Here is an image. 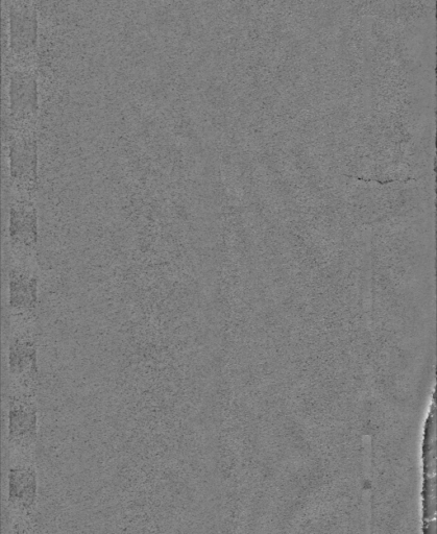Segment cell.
<instances>
[{"instance_id":"7a4b0ae2","label":"cell","mask_w":437,"mask_h":534,"mask_svg":"<svg viewBox=\"0 0 437 534\" xmlns=\"http://www.w3.org/2000/svg\"><path fill=\"white\" fill-rule=\"evenodd\" d=\"M26 400L12 403L10 409V434L16 439H29L36 427L35 408Z\"/></svg>"},{"instance_id":"6da1fadb","label":"cell","mask_w":437,"mask_h":534,"mask_svg":"<svg viewBox=\"0 0 437 534\" xmlns=\"http://www.w3.org/2000/svg\"><path fill=\"white\" fill-rule=\"evenodd\" d=\"M16 272V271H15ZM37 283L30 274L13 273L10 281V299L12 307L27 310L35 307L37 300Z\"/></svg>"},{"instance_id":"3957f363","label":"cell","mask_w":437,"mask_h":534,"mask_svg":"<svg viewBox=\"0 0 437 534\" xmlns=\"http://www.w3.org/2000/svg\"><path fill=\"white\" fill-rule=\"evenodd\" d=\"M10 495L14 501L29 505L36 495V478L30 469L12 470L10 475Z\"/></svg>"}]
</instances>
